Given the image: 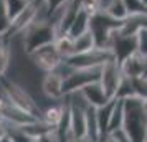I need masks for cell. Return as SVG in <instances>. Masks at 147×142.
<instances>
[{"label": "cell", "instance_id": "obj_1", "mask_svg": "<svg viewBox=\"0 0 147 142\" xmlns=\"http://www.w3.org/2000/svg\"><path fill=\"white\" fill-rule=\"evenodd\" d=\"M124 104V119L122 131L126 132L131 142H147L146 129V99L132 96L122 99Z\"/></svg>", "mask_w": 147, "mask_h": 142}, {"label": "cell", "instance_id": "obj_2", "mask_svg": "<svg viewBox=\"0 0 147 142\" xmlns=\"http://www.w3.org/2000/svg\"><path fill=\"white\" fill-rule=\"evenodd\" d=\"M17 36H20L23 53L30 55L36 48L53 43L56 40V30H55L53 23L48 18H45V20H33Z\"/></svg>", "mask_w": 147, "mask_h": 142}, {"label": "cell", "instance_id": "obj_3", "mask_svg": "<svg viewBox=\"0 0 147 142\" xmlns=\"http://www.w3.org/2000/svg\"><path fill=\"white\" fill-rule=\"evenodd\" d=\"M0 93L5 96L13 106H17L22 111H25L32 117H35V119L41 117V109L38 106V102L33 99V96L28 93L27 88H23L17 81L10 79L7 76L0 78Z\"/></svg>", "mask_w": 147, "mask_h": 142}, {"label": "cell", "instance_id": "obj_4", "mask_svg": "<svg viewBox=\"0 0 147 142\" xmlns=\"http://www.w3.org/2000/svg\"><path fill=\"white\" fill-rule=\"evenodd\" d=\"M99 68H73L65 78H63V94H73L78 93L86 84L99 79Z\"/></svg>", "mask_w": 147, "mask_h": 142}, {"label": "cell", "instance_id": "obj_5", "mask_svg": "<svg viewBox=\"0 0 147 142\" xmlns=\"http://www.w3.org/2000/svg\"><path fill=\"white\" fill-rule=\"evenodd\" d=\"M114 55L109 48H93L91 51H86V53H80V55H73L66 58V63L71 68H96L101 66L102 63L113 60Z\"/></svg>", "mask_w": 147, "mask_h": 142}, {"label": "cell", "instance_id": "obj_6", "mask_svg": "<svg viewBox=\"0 0 147 142\" xmlns=\"http://www.w3.org/2000/svg\"><path fill=\"white\" fill-rule=\"evenodd\" d=\"M121 79H122V73H121L119 63L114 60H109L106 63H102L99 68V84L102 86L104 93L109 99H114L116 96V89L119 86Z\"/></svg>", "mask_w": 147, "mask_h": 142}, {"label": "cell", "instance_id": "obj_7", "mask_svg": "<svg viewBox=\"0 0 147 142\" xmlns=\"http://www.w3.org/2000/svg\"><path fill=\"white\" fill-rule=\"evenodd\" d=\"M28 56L32 58V61H33L35 66L38 68V69H41V71H45V73L55 69V68L63 61L61 55L58 53V50H56V46H55V41L53 43H50V45H45V46L36 48V50L32 51Z\"/></svg>", "mask_w": 147, "mask_h": 142}, {"label": "cell", "instance_id": "obj_8", "mask_svg": "<svg viewBox=\"0 0 147 142\" xmlns=\"http://www.w3.org/2000/svg\"><path fill=\"white\" fill-rule=\"evenodd\" d=\"M147 56L134 51L132 55H129L127 58L119 63L121 73L126 78H136V76H146V68H147Z\"/></svg>", "mask_w": 147, "mask_h": 142}, {"label": "cell", "instance_id": "obj_9", "mask_svg": "<svg viewBox=\"0 0 147 142\" xmlns=\"http://www.w3.org/2000/svg\"><path fill=\"white\" fill-rule=\"evenodd\" d=\"M41 93L47 96L48 99H55L58 101L63 98V76L58 71H48L41 79Z\"/></svg>", "mask_w": 147, "mask_h": 142}, {"label": "cell", "instance_id": "obj_10", "mask_svg": "<svg viewBox=\"0 0 147 142\" xmlns=\"http://www.w3.org/2000/svg\"><path fill=\"white\" fill-rule=\"evenodd\" d=\"M78 93H80V96L84 99V102L89 104V106H93V108H99V106H102V104H106V102L109 101V98L106 96L102 86L99 84V81L89 83L84 88H81Z\"/></svg>", "mask_w": 147, "mask_h": 142}, {"label": "cell", "instance_id": "obj_11", "mask_svg": "<svg viewBox=\"0 0 147 142\" xmlns=\"http://www.w3.org/2000/svg\"><path fill=\"white\" fill-rule=\"evenodd\" d=\"M89 20H91V13L86 12L84 8H81V5H80V10H78L76 17L73 18V22H71V25L68 28L66 35L69 38H76L78 35L88 32V28H89Z\"/></svg>", "mask_w": 147, "mask_h": 142}, {"label": "cell", "instance_id": "obj_12", "mask_svg": "<svg viewBox=\"0 0 147 142\" xmlns=\"http://www.w3.org/2000/svg\"><path fill=\"white\" fill-rule=\"evenodd\" d=\"M66 109H68V104H53V106H48L45 111H41V121L48 124L50 127L56 129L60 126L63 116L66 114Z\"/></svg>", "mask_w": 147, "mask_h": 142}, {"label": "cell", "instance_id": "obj_13", "mask_svg": "<svg viewBox=\"0 0 147 142\" xmlns=\"http://www.w3.org/2000/svg\"><path fill=\"white\" fill-rule=\"evenodd\" d=\"M122 119H124V104H122V99H117V98H116V99H114L113 111H111V116H109L106 134L114 132V131H117V129L122 127Z\"/></svg>", "mask_w": 147, "mask_h": 142}, {"label": "cell", "instance_id": "obj_14", "mask_svg": "<svg viewBox=\"0 0 147 142\" xmlns=\"http://www.w3.org/2000/svg\"><path fill=\"white\" fill-rule=\"evenodd\" d=\"M84 114H86V137L93 142H99L101 134L99 127H98V119H96V108L88 104Z\"/></svg>", "mask_w": 147, "mask_h": 142}, {"label": "cell", "instance_id": "obj_15", "mask_svg": "<svg viewBox=\"0 0 147 142\" xmlns=\"http://www.w3.org/2000/svg\"><path fill=\"white\" fill-rule=\"evenodd\" d=\"M93 48H96V43H94V38L89 30L73 38V55L86 53V51H91Z\"/></svg>", "mask_w": 147, "mask_h": 142}, {"label": "cell", "instance_id": "obj_16", "mask_svg": "<svg viewBox=\"0 0 147 142\" xmlns=\"http://www.w3.org/2000/svg\"><path fill=\"white\" fill-rule=\"evenodd\" d=\"M114 99H116V98H114ZM114 99H109L106 104H102V106H99V108H96V119H98V127H99L101 137L106 134L107 122H109V116H111V111H113V106H114Z\"/></svg>", "mask_w": 147, "mask_h": 142}, {"label": "cell", "instance_id": "obj_17", "mask_svg": "<svg viewBox=\"0 0 147 142\" xmlns=\"http://www.w3.org/2000/svg\"><path fill=\"white\" fill-rule=\"evenodd\" d=\"M102 13H106L109 18H113V20H116V22L126 20L127 15H129L126 7H124V3H122V0H113V2L102 10Z\"/></svg>", "mask_w": 147, "mask_h": 142}, {"label": "cell", "instance_id": "obj_18", "mask_svg": "<svg viewBox=\"0 0 147 142\" xmlns=\"http://www.w3.org/2000/svg\"><path fill=\"white\" fill-rule=\"evenodd\" d=\"M129 15H146L147 2L144 0H122Z\"/></svg>", "mask_w": 147, "mask_h": 142}, {"label": "cell", "instance_id": "obj_19", "mask_svg": "<svg viewBox=\"0 0 147 142\" xmlns=\"http://www.w3.org/2000/svg\"><path fill=\"white\" fill-rule=\"evenodd\" d=\"M129 81H131V86H132V91L134 94L137 96V98H142V99H146V76H136V78H129Z\"/></svg>", "mask_w": 147, "mask_h": 142}, {"label": "cell", "instance_id": "obj_20", "mask_svg": "<svg viewBox=\"0 0 147 142\" xmlns=\"http://www.w3.org/2000/svg\"><path fill=\"white\" fill-rule=\"evenodd\" d=\"M136 48H137V53L147 56V27L140 28L136 33Z\"/></svg>", "mask_w": 147, "mask_h": 142}, {"label": "cell", "instance_id": "obj_21", "mask_svg": "<svg viewBox=\"0 0 147 142\" xmlns=\"http://www.w3.org/2000/svg\"><path fill=\"white\" fill-rule=\"evenodd\" d=\"M65 142H93V141L88 139L86 135H84V137H66Z\"/></svg>", "mask_w": 147, "mask_h": 142}, {"label": "cell", "instance_id": "obj_22", "mask_svg": "<svg viewBox=\"0 0 147 142\" xmlns=\"http://www.w3.org/2000/svg\"><path fill=\"white\" fill-rule=\"evenodd\" d=\"M99 142H117V141H116V137L113 134H106L99 139Z\"/></svg>", "mask_w": 147, "mask_h": 142}, {"label": "cell", "instance_id": "obj_23", "mask_svg": "<svg viewBox=\"0 0 147 142\" xmlns=\"http://www.w3.org/2000/svg\"><path fill=\"white\" fill-rule=\"evenodd\" d=\"M0 142H13V141H12V139H10V137L7 135V137H3V139H2Z\"/></svg>", "mask_w": 147, "mask_h": 142}, {"label": "cell", "instance_id": "obj_24", "mask_svg": "<svg viewBox=\"0 0 147 142\" xmlns=\"http://www.w3.org/2000/svg\"><path fill=\"white\" fill-rule=\"evenodd\" d=\"M32 142H38V139H32Z\"/></svg>", "mask_w": 147, "mask_h": 142}, {"label": "cell", "instance_id": "obj_25", "mask_svg": "<svg viewBox=\"0 0 147 142\" xmlns=\"http://www.w3.org/2000/svg\"><path fill=\"white\" fill-rule=\"evenodd\" d=\"M0 43H2V36H0Z\"/></svg>", "mask_w": 147, "mask_h": 142}]
</instances>
